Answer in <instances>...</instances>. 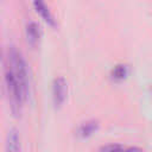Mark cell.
<instances>
[{
  "label": "cell",
  "mask_w": 152,
  "mask_h": 152,
  "mask_svg": "<svg viewBox=\"0 0 152 152\" xmlns=\"http://www.w3.org/2000/svg\"><path fill=\"white\" fill-rule=\"evenodd\" d=\"M68 84L64 77H57L52 83V102L55 108H61L66 100Z\"/></svg>",
  "instance_id": "obj_2"
},
{
  "label": "cell",
  "mask_w": 152,
  "mask_h": 152,
  "mask_svg": "<svg viewBox=\"0 0 152 152\" xmlns=\"http://www.w3.org/2000/svg\"><path fill=\"white\" fill-rule=\"evenodd\" d=\"M6 150L11 152H17L20 150V138L19 132L15 128H11L6 138Z\"/></svg>",
  "instance_id": "obj_6"
},
{
  "label": "cell",
  "mask_w": 152,
  "mask_h": 152,
  "mask_svg": "<svg viewBox=\"0 0 152 152\" xmlns=\"http://www.w3.org/2000/svg\"><path fill=\"white\" fill-rule=\"evenodd\" d=\"M33 6H34V10L36 12L42 17V19L50 26L55 27L56 26V21L49 10V7L46 6V4L44 2V0H33Z\"/></svg>",
  "instance_id": "obj_4"
},
{
  "label": "cell",
  "mask_w": 152,
  "mask_h": 152,
  "mask_svg": "<svg viewBox=\"0 0 152 152\" xmlns=\"http://www.w3.org/2000/svg\"><path fill=\"white\" fill-rule=\"evenodd\" d=\"M127 74H128L127 66H126V65H122V64H119V65H116V66L113 68L110 75H112V77H113L115 81H121V80L126 78Z\"/></svg>",
  "instance_id": "obj_7"
},
{
  "label": "cell",
  "mask_w": 152,
  "mask_h": 152,
  "mask_svg": "<svg viewBox=\"0 0 152 152\" xmlns=\"http://www.w3.org/2000/svg\"><path fill=\"white\" fill-rule=\"evenodd\" d=\"M99 129V121L97 120H88L86 122H82L77 128V137L81 139H87L91 137L95 132Z\"/></svg>",
  "instance_id": "obj_5"
},
{
  "label": "cell",
  "mask_w": 152,
  "mask_h": 152,
  "mask_svg": "<svg viewBox=\"0 0 152 152\" xmlns=\"http://www.w3.org/2000/svg\"><path fill=\"white\" fill-rule=\"evenodd\" d=\"M25 33H26V42H27V44L31 48H36L39 44L40 37H42V31H40L39 25L37 23H34V21L27 23Z\"/></svg>",
  "instance_id": "obj_3"
},
{
  "label": "cell",
  "mask_w": 152,
  "mask_h": 152,
  "mask_svg": "<svg viewBox=\"0 0 152 152\" xmlns=\"http://www.w3.org/2000/svg\"><path fill=\"white\" fill-rule=\"evenodd\" d=\"M0 59H1V57H0Z\"/></svg>",
  "instance_id": "obj_9"
},
{
  "label": "cell",
  "mask_w": 152,
  "mask_h": 152,
  "mask_svg": "<svg viewBox=\"0 0 152 152\" xmlns=\"http://www.w3.org/2000/svg\"><path fill=\"white\" fill-rule=\"evenodd\" d=\"M7 68L12 71L13 76L15 77L18 83L20 84L25 97H27V95H28L27 66H26V63H25V59H24L21 52L14 45H12L8 50V66Z\"/></svg>",
  "instance_id": "obj_1"
},
{
  "label": "cell",
  "mask_w": 152,
  "mask_h": 152,
  "mask_svg": "<svg viewBox=\"0 0 152 152\" xmlns=\"http://www.w3.org/2000/svg\"><path fill=\"white\" fill-rule=\"evenodd\" d=\"M100 150L101 151H116V150H140V148H137V147H126V146L120 145V144H112V145L102 146Z\"/></svg>",
  "instance_id": "obj_8"
}]
</instances>
